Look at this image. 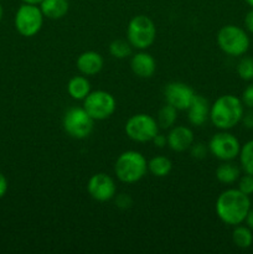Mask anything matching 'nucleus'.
I'll return each instance as SVG.
<instances>
[{
  "label": "nucleus",
  "instance_id": "f257e3e1",
  "mask_svg": "<svg viewBox=\"0 0 253 254\" xmlns=\"http://www.w3.org/2000/svg\"><path fill=\"white\" fill-rule=\"evenodd\" d=\"M251 210L250 196L238 189H230L221 193L216 201V213L226 225H241Z\"/></svg>",
  "mask_w": 253,
  "mask_h": 254
},
{
  "label": "nucleus",
  "instance_id": "f03ea898",
  "mask_svg": "<svg viewBox=\"0 0 253 254\" xmlns=\"http://www.w3.org/2000/svg\"><path fill=\"white\" fill-rule=\"evenodd\" d=\"M243 117V103L232 94L218 97L210 108V118L213 126L222 130L237 126Z\"/></svg>",
  "mask_w": 253,
  "mask_h": 254
},
{
  "label": "nucleus",
  "instance_id": "7ed1b4c3",
  "mask_svg": "<svg viewBox=\"0 0 253 254\" xmlns=\"http://www.w3.org/2000/svg\"><path fill=\"white\" fill-rule=\"evenodd\" d=\"M114 171L117 178L122 183L134 184L144 178L148 171V163L146 159L138 151H124L117 159Z\"/></svg>",
  "mask_w": 253,
  "mask_h": 254
},
{
  "label": "nucleus",
  "instance_id": "20e7f679",
  "mask_svg": "<svg viewBox=\"0 0 253 254\" xmlns=\"http://www.w3.org/2000/svg\"><path fill=\"white\" fill-rule=\"evenodd\" d=\"M126 35H128V41L131 46L139 50H145L155 41V24L146 15H136L129 21Z\"/></svg>",
  "mask_w": 253,
  "mask_h": 254
},
{
  "label": "nucleus",
  "instance_id": "39448f33",
  "mask_svg": "<svg viewBox=\"0 0 253 254\" xmlns=\"http://www.w3.org/2000/svg\"><path fill=\"white\" fill-rule=\"evenodd\" d=\"M217 44L225 54L230 56H241L250 49V37L241 27L226 25L218 31Z\"/></svg>",
  "mask_w": 253,
  "mask_h": 254
},
{
  "label": "nucleus",
  "instance_id": "423d86ee",
  "mask_svg": "<svg viewBox=\"0 0 253 254\" xmlns=\"http://www.w3.org/2000/svg\"><path fill=\"white\" fill-rule=\"evenodd\" d=\"M44 14L35 4H22L15 14V27L25 37H32L41 30Z\"/></svg>",
  "mask_w": 253,
  "mask_h": 254
},
{
  "label": "nucleus",
  "instance_id": "0eeeda50",
  "mask_svg": "<svg viewBox=\"0 0 253 254\" xmlns=\"http://www.w3.org/2000/svg\"><path fill=\"white\" fill-rule=\"evenodd\" d=\"M94 119L87 113L84 108H71L64 113L63 129L69 136L74 139H84L91 135L93 130Z\"/></svg>",
  "mask_w": 253,
  "mask_h": 254
},
{
  "label": "nucleus",
  "instance_id": "6e6552de",
  "mask_svg": "<svg viewBox=\"0 0 253 254\" xmlns=\"http://www.w3.org/2000/svg\"><path fill=\"white\" fill-rule=\"evenodd\" d=\"M126 133L131 140L146 143L159 133V124L148 114H135L126 121Z\"/></svg>",
  "mask_w": 253,
  "mask_h": 254
},
{
  "label": "nucleus",
  "instance_id": "1a4fd4ad",
  "mask_svg": "<svg viewBox=\"0 0 253 254\" xmlns=\"http://www.w3.org/2000/svg\"><path fill=\"white\" fill-rule=\"evenodd\" d=\"M83 101V108L94 121H104L116 111V99L106 91L89 92Z\"/></svg>",
  "mask_w": 253,
  "mask_h": 254
},
{
  "label": "nucleus",
  "instance_id": "9d476101",
  "mask_svg": "<svg viewBox=\"0 0 253 254\" xmlns=\"http://www.w3.org/2000/svg\"><path fill=\"white\" fill-rule=\"evenodd\" d=\"M208 150L215 158L222 161H231L240 155L241 145L235 135L226 131L215 134L208 143Z\"/></svg>",
  "mask_w": 253,
  "mask_h": 254
},
{
  "label": "nucleus",
  "instance_id": "9b49d317",
  "mask_svg": "<svg viewBox=\"0 0 253 254\" xmlns=\"http://www.w3.org/2000/svg\"><path fill=\"white\" fill-rule=\"evenodd\" d=\"M164 96H165L168 104L173 106L178 111H185L190 107L195 93H193L192 88L186 83L171 82L164 89Z\"/></svg>",
  "mask_w": 253,
  "mask_h": 254
},
{
  "label": "nucleus",
  "instance_id": "f8f14e48",
  "mask_svg": "<svg viewBox=\"0 0 253 254\" xmlns=\"http://www.w3.org/2000/svg\"><path fill=\"white\" fill-rule=\"evenodd\" d=\"M89 195L92 198L99 202H106V201L112 200L116 196V184L113 179L108 176L107 174L99 173L94 174L88 181L87 185Z\"/></svg>",
  "mask_w": 253,
  "mask_h": 254
},
{
  "label": "nucleus",
  "instance_id": "ddd939ff",
  "mask_svg": "<svg viewBox=\"0 0 253 254\" xmlns=\"http://www.w3.org/2000/svg\"><path fill=\"white\" fill-rule=\"evenodd\" d=\"M193 144V133L190 128L184 126L174 127L168 135V145L176 153H183Z\"/></svg>",
  "mask_w": 253,
  "mask_h": 254
},
{
  "label": "nucleus",
  "instance_id": "4468645a",
  "mask_svg": "<svg viewBox=\"0 0 253 254\" xmlns=\"http://www.w3.org/2000/svg\"><path fill=\"white\" fill-rule=\"evenodd\" d=\"M131 71L140 78H150L156 69V62L150 54L139 52L131 57Z\"/></svg>",
  "mask_w": 253,
  "mask_h": 254
},
{
  "label": "nucleus",
  "instance_id": "2eb2a0df",
  "mask_svg": "<svg viewBox=\"0 0 253 254\" xmlns=\"http://www.w3.org/2000/svg\"><path fill=\"white\" fill-rule=\"evenodd\" d=\"M77 68L84 76H94L103 68V57L98 52H83L77 59Z\"/></svg>",
  "mask_w": 253,
  "mask_h": 254
},
{
  "label": "nucleus",
  "instance_id": "dca6fc26",
  "mask_svg": "<svg viewBox=\"0 0 253 254\" xmlns=\"http://www.w3.org/2000/svg\"><path fill=\"white\" fill-rule=\"evenodd\" d=\"M188 111L189 122H190L192 126H202V124L207 121L208 116H210V107H208L207 99L203 98L202 96L195 94V97H193L192 102H191Z\"/></svg>",
  "mask_w": 253,
  "mask_h": 254
},
{
  "label": "nucleus",
  "instance_id": "f3484780",
  "mask_svg": "<svg viewBox=\"0 0 253 254\" xmlns=\"http://www.w3.org/2000/svg\"><path fill=\"white\" fill-rule=\"evenodd\" d=\"M40 9L44 16L57 20L63 17L68 12L69 4L68 0H42L40 2Z\"/></svg>",
  "mask_w": 253,
  "mask_h": 254
},
{
  "label": "nucleus",
  "instance_id": "a211bd4d",
  "mask_svg": "<svg viewBox=\"0 0 253 254\" xmlns=\"http://www.w3.org/2000/svg\"><path fill=\"white\" fill-rule=\"evenodd\" d=\"M67 92L69 96L77 101H82L86 98L91 92V83L88 79L83 76L72 77L67 84Z\"/></svg>",
  "mask_w": 253,
  "mask_h": 254
},
{
  "label": "nucleus",
  "instance_id": "6ab92c4d",
  "mask_svg": "<svg viewBox=\"0 0 253 254\" xmlns=\"http://www.w3.org/2000/svg\"><path fill=\"white\" fill-rule=\"evenodd\" d=\"M240 168L236 164L226 161L216 169V179L222 184H233L240 178Z\"/></svg>",
  "mask_w": 253,
  "mask_h": 254
},
{
  "label": "nucleus",
  "instance_id": "aec40b11",
  "mask_svg": "<svg viewBox=\"0 0 253 254\" xmlns=\"http://www.w3.org/2000/svg\"><path fill=\"white\" fill-rule=\"evenodd\" d=\"M173 169L170 159L165 156H155L148 163V170L156 178H165Z\"/></svg>",
  "mask_w": 253,
  "mask_h": 254
},
{
  "label": "nucleus",
  "instance_id": "412c9836",
  "mask_svg": "<svg viewBox=\"0 0 253 254\" xmlns=\"http://www.w3.org/2000/svg\"><path fill=\"white\" fill-rule=\"evenodd\" d=\"M232 240L238 248H243V250L250 248L253 243V235L251 232V228L237 225L232 233Z\"/></svg>",
  "mask_w": 253,
  "mask_h": 254
},
{
  "label": "nucleus",
  "instance_id": "4be33fe9",
  "mask_svg": "<svg viewBox=\"0 0 253 254\" xmlns=\"http://www.w3.org/2000/svg\"><path fill=\"white\" fill-rule=\"evenodd\" d=\"M178 118V109L174 108L170 104H166L159 111L158 113V124L163 129L171 128L175 124Z\"/></svg>",
  "mask_w": 253,
  "mask_h": 254
},
{
  "label": "nucleus",
  "instance_id": "5701e85b",
  "mask_svg": "<svg viewBox=\"0 0 253 254\" xmlns=\"http://www.w3.org/2000/svg\"><path fill=\"white\" fill-rule=\"evenodd\" d=\"M240 159L241 165H242V169L245 170V173L253 176V140L247 141L241 148Z\"/></svg>",
  "mask_w": 253,
  "mask_h": 254
},
{
  "label": "nucleus",
  "instance_id": "b1692460",
  "mask_svg": "<svg viewBox=\"0 0 253 254\" xmlns=\"http://www.w3.org/2000/svg\"><path fill=\"white\" fill-rule=\"evenodd\" d=\"M109 52L116 59H126L131 54V45L129 41H124V40H114L111 45H109Z\"/></svg>",
  "mask_w": 253,
  "mask_h": 254
},
{
  "label": "nucleus",
  "instance_id": "393cba45",
  "mask_svg": "<svg viewBox=\"0 0 253 254\" xmlns=\"http://www.w3.org/2000/svg\"><path fill=\"white\" fill-rule=\"evenodd\" d=\"M237 73L245 81L253 79V59L252 57H243L237 64Z\"/></svg>",
  "mask_w": 253,
  "mask_h": 254
},
{
  "label": "nucleus",
  "instance_id": "a878e982",
  "mask_svg": "<svg viewBox=\"0 0 253 254\" xmlns=\"http://www.w3.org/2000/svg\"><path fill=\"white\" fill-rule=\"evenodd\" d=\"M238 190L242 191L246 195H252L253 193V176L250 174H246L245 176H242L238 183Z\"/></svg>",
  "mask_w": 253,
  "mask_h": 254
},
{
  "label": "nucleus",
  "instance_id": "bb28decb",
  "mask_svg": "<svg viewBox=\"0 0 253 254\" xmlns=\"http://www.w3.org/2000/svg\"><path fill=\"white\" fill-rule=\"evenodd\" d=\"M116 205L117 207L121 208V210H128V208H130V206L133 205V200H131L130 196L126 195V193H121V195L117 196Z\"/></svg>",
  "mask_w": 253,
  "mask_h": 254
},
{
  "label": "nucleus",
  "instance_id": "cd10ccee",
  "mask_svg": "<svg viewBox=\"0 0 253 254\" xmlns=\"http://www.w3.org/2000/svg\"><path fill=\"white\" fill-rule=\"evenodd\" d=\"M207 154V148L202 143H197L191 145V155L196 159H203Z\"/></svg>",
  "mask_w": 253,
  "mask_h": 254
},
{
  "label": "nucleus",
  "instance_id": "c85d7f7f",
  "mask_svg": "<svg viewBox=\"0 0 253 254\" xmlns=\"http://www.w3.org/2000/svg\"><path fill=\"white\" fill-rule=\"evenodd\" d=\"M242 103L253 108V84H250L242 93Z\"/></svg>",
  "mask_w": 253,
  "mask_h": 254
},
{
  "label": "nucleus",
  "instance_id": "c756f323",
  "mask_svg": "<svg viewBox=\"0 0 253 254\" xmlns=\"http://www.w3.org/2000/svg\"><path fill=\"white\" fill-rule=\"evenodd\" d=\"M154 143V145L158 146V148H164V146L168 144V138L164 135H161V134H156L155 136L153 138V140H151Z\"/></svg>",
  "mask_w": 253,
  "mask_h": 254
},
{
  "label": "nucleus",
  "instance_id": "7c9ffc66",
  "mask_svg": "<svg viewBox=\"0 0 253 254\" xmlns=\"http://www.w3.org/2000/svg\"><path fill=\"white\" fill-rule=\"evenodd\" d=\"M7 191V180L1 173H0V198H2L5 196Z\"/></svg>",
  "mask_w": 253,
  "mask_h": 254
},
{
  "label": "nucleus",
  "instance_id": "2f4dec72",
  "mask_svg": "<svg viewBox=\"0 0 253 254\" xmlns=\"http://www.w3.org/2000/svg\"><path fill=\"white\" fill-rule=\"evenodd\" d=\"M242 119H243V124H245L246 128L253 129V111L248 112L246 116L242 117Z\"/></svg>",
  "mask_w": 253,
  "mask_h": 254
},
{
  "label": "nucleus",
  "instance_id": "473e14b6",
  "mask_svg": "<svg viewBox=\"0 0 253 254\" xmlns=\"http://www.w3.org/2000/svg\"><path fill=\"white\" fill-rule=\"evenodd\" d=\"M245 25L246 27H247L248 31H251L253 34V9L251 10V11H248V14L246 15Z\"/></svg>",
  "mask_w": 253,
  "mask_h": 254
},
{
  "label": "nucleus",
  "instance_id": "72a5a7b5",
  "mask_svg": "<svg viewBox=\"0 0 253 254\" xmlns=\"http://www.w3.org/2000/svg\"><path fill=\"white\" fill-rule=\"evenodd\" d=\"M245 221L247 222L248 227H250L251 230H253V208H251V210L248 211L247 217H246Z\"/></svg>",
  "mask_w": 253,
  "mask_h": 254
},
{
  "label": "nucleus",
  "instance_id": "f704fd0d",
  "mask_svg": "<svg viewBox=\"0 0 253 254\" xmlns=\"http://www.w3.org/2000/svg\"><path fill=\"white\" fill-rule=\"evenodd\" d=\"M22 1L26 2V4H35V5H37V4H40V2H41L42 0H22Z\"/></svg>",
  "mask_w": 253,
  "mask_h": 254
},
{
  "label": "nucleus",
  "instance_id": "c9c22d12",
  "mask_svg": "<svg viewBox=\"0 0 253 254\" xmlns=\"http://www.w3.org/2000/svg\"><path fill=\"white\" fill-rule=\"evenodd\" d=\"M2 15H4V10H2L1 4H0V21H1V19H2Z\"/></svg>",
  "mask_w": 253,
  "mask_h": 254
},
{
  "label": "nucleus",
  "instance_id": "e433bc0d",
  "mask_svg": "<svg viewBox=\"0 0 253 254\" xmlns=\"http://www.w3.org/2000/svg\"><path fill=\"white\" fill-rule=\"evenodd\" d=\"M246 1H247V2H248V4H250V5H251V6H252V7H253V0H246Z\"/></svg>",
  "mask_w": 253,
  "mask_h": 254
}]
</instances>
